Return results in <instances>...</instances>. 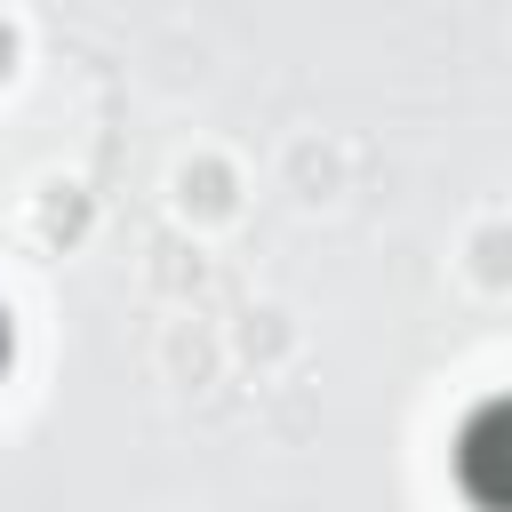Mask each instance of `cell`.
Wrapping results in <instances>:
<instances>
[{
	"mask_svg": "<svg viewBox=\"0 0 512 512\" xmlns=\"http://www.w3.org/2000/svg\"><path fill=\"white\" fill-rule=\"evenodd\" d=\"M464 488H472L488 512H512V400L488 408V416L464 432Z\"/></svg>",
	"mask_w": 512,
	"mask_h": 512,
	"instance_id": "6da1fadb",
	"label": "cell"
}]
</instances>
